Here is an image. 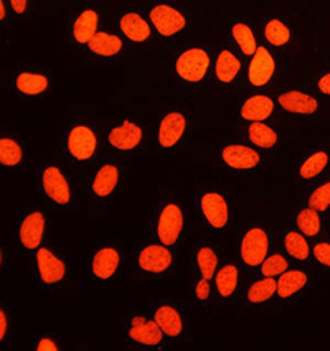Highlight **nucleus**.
Wrapping results in <instances>:
<instances>
[{"instance_id":"obj_1","label":"nucleus","mask_w":330,"mask_h":351,"mask_svg":"<svg viewBox=\"0 0 330 351\" xmlns=\"http://www.w3.org/2000/svg\"><path fill=\"white\" fill-rule=\"evenodd\" d=\"M38 186L42 195L56 210L75 206V189L68 173L56 163H45L38 170Z\"/></svg>"},{"instance_id":"obj_2","label":"nucleus","mask_w":330,"mask_h":351,"mask_svg":"<svg viewBox=\"0 0 330 351\" xmlns=\"http://www.w3.org/2000/svg\"><path fill=\"white\" fill-rule=\"evenodd\" d=\"M124 167L121 162L108 158L99 162L89 173L86 190L93 202L104 203L113 199L124 183Z\"/></svg>"},{"instance_id":"obj_3","label":"nucleus","mask_w":330,"mask_h":351,"mask_svg":"<svg viewBox=\"0 0 330 351\" xmlns=\"http://www.w3.org/2000/svg\"><path fill=\"white\" fill-rule=\"evenodd\" d=\"M63 149L64 155L75 165H88L95 162L99 154V137H97L96 129L84 122L73 124L64 132Z\"/></svg>"},{"instance_id":"obj_4","label":"nucleus","mask_w":330,"mask_h":351,"mask_svg":"<svg viewBox=\"0 0 330 351\" xmlns=\"http://www.w3.org/2000/svg\"><path fill=\"white\" fill-rule=\"evenodd\" d=\"M150 25L161 40H172L182 35L190 25V17L177 3L162 0L149 9Z\"/></svg>"},{"instance_id":"obj_5","label":"nucleus","mask_w":330,"mask_h":351,"mask_svg":"<svg viewBox=\"0 0 330 351\" xmlns=\"http://www.w3.org/2000/svg\"><path fill=\"white\" fill-rule=\"evenodd\" d=\"M185 211L178 202H165L158 208L154 221V236L158 243L169 247H178L185 236Z\"/></svg>"},{"instance_id":"obj_6","label":"nucleus","mask_w":330,"mask_h":351,"mask_svg":"<svg viewBox=\"0 0 330 351\" xmlns=\"http://www.w3.org/2000/svg\"><path fill=\"white\" fill-rule=\"evenodd\" d=\"M211 68L210 50L200 45L189 47L178 53L175 58V75L182 83L189 86H198L205 83Z\"/></svg>"},{"instance_id":"obj_7","label":"nucleus","mask_w":330,"mask_h":351,"mask_svg":"<svg viewBox=\"0 0 330 351\" xmlns=\"http://www.w3.org/2000/svg\"><path fill=\"white\" fill-rule=\"evenodd\" d=\"M134 267L144 276H169L175 267L174 249L158 243V241L144 244L137 249L136 257H134Z\"/></svg>"},{"instance_id":"obj_8","label":"nucleus","mask_w":330,"mask_h":351,"mask_svg":"<svg viewBox=\"0 0 330 351\" xmlns=\"http://www.w3.org/2000/svg\"><path fill=\"white\" fill-rule=\"evenodd\" d=\"M48 218L42 210H27L19 216L15 226V241L19 251L25 254H35L43 246L47 234Z\"/></svg>"},{"instance_id":"obj_9","label":"nucleus","mask_w":330,"mask_h":351,"mask_svg":"<svg viewBox=\"0 0 330 351\" xmlns=\"http://www.w3.org/2000/svg\"><path fill=\"white\" fill-rule=\"evenodd\" d=\"M239 259L248 269H258L271 252V234L264 226L246 228L238 239Z\"/></svg>"},{"instance_id":"obj_10","label":"nucleus","mask_w":330,"mask_h":351,"mask_svg":"<svg viewBox=\"0 0 330 351\" xmlns=\"http://www.w3.org/2000/svg\"><path fill=\"white\" fill-rule=\"evenodd\" d=\"M35 271L42 285L48 289L60 287L68 279V263L60 251L43 244L35 252Z\"/></svg>"},{"instance_id":"obj_11","label":"nucleus","mask_w":330,"mask_h":351,"mask_svg":"<svg viewBox=\"0 0 330 351\" xmlns=\"http://www.w3.org/2000/svg\"><path fill=\"white\" fill-rule=\"evenodd\" d=\"M197 210L202 221L211 230H225L230 224L231 206L230 199L220 190H205L198 195Z\"/></svg>"},{"instance_id":"obj_12","label":"nucleus","mask_w":330,"mask_h":351,"mask_svg":"<svg viewBox=\"0 0 330 351\" xmlns=\"http://www.w3.org/2000/svg\"><path fill=\"white\" fill-rule=\"evenodd\" d=\"M106 142L117 154H132L144 142V129L139 122L129 117L113 122L106 130Z\"/></svg>"},{"instance_id":"obj_13","label":"nucleus","mask_w":330,"mask_h":351,"mask_svg":"<svg viewBox=\"0 0 330 351\" xmlns=\"http://www.w3.org/2000/svg\"><path fill=\"white\" fill-rule=\"evenodd\" d=\"M189 130V116L178 108L167 109L157 124V144L162 150H174L182 145Z\"/></svg>"},{"instance_id":"obj_14","label":"nucleus","mask_w":330,"mask_h":351,"mask_svg":"<svg viewBox=\"0 0 330 351\" xmlns=\"http://www.w3.org/2000/svg\"><path fill=\"white\" fill-rule=\"evenodd\" d=\"M220 162L230 171L248 173L258 170L263 163V157L255 147L241 142H228L220 150Z\"/></svg>"},{"instance_id":"obj_15","label":"nucleus","mask_w":330,"mask_h":351,"mask_svg":"<svg viewBox=\"0 0 330 351\" xmlns=\"http://www.w3.org/2000/svg\"><path fill=\"white\" fill-rule=\"evenodd\" d=\"M89 276L99 282L113 280L122 267V252L116 244H101L89 257Z\"/></svg>"},{"instance_id":"obj_16","label":"nucleus","mask_w":330,"mask_h":351,"mask_svg":"<svg viewBox=\"0 0 330 351\" xmlns=\"http://www.w3.org/2000/svg\"><path fill=\"white\" fill-rule=\"evenodd\" d=\"M278 104L291 116L312 117L322 109V101L312 91L303 88H287L278 95Z\"/></svg>"},{"instance_id":"obj_17","label":"nucleus","mask_w":330,"mask_h":351,"mask_svg":"<svg viewBox=\"0 0 330 351\" xmlns=\"http://www.w3.org/2000/svg\"><path fill=\"white\" fill-rule=\"evenodd\" d=\"M278 75V60L266 45H259L248 64V84L252 88H268Z\"/></svg>"},{"instance_id":"obj_18","label":"nucleus","mask_w":330,"mask_h":351,"mask_svg":"<svg viewBox=\"0 0 330 351\" xmlns=\"http://www.w3.org/2000/svg\"><path fill=\"white\" fill-rule=\"evenodd\" d=\"M126 337L129 341L136 345L148 346V348H156L165 341V335L154 320V317L134 315L129 320L128 328H126Z\"/></svg>"},{"instance_id":"obj_19","label":"nucleus","mask_w":330,"mask_h":351,"mask_svg":"<svg viewBox=\"0 0 330 351\" xmlns=\"http://www.w3.org/2000/svg\"><path fill=\"white\" fill-rule=\"evenodd\" d=\"M117 30L130 43H148L152 38L154 28L139 10H124L117 17Z\"/></svg>"},{"instance_id":"obj_20","label":"nucleus","mask_w":330,"mask_h":351,"mask_svg":"<svg viewBox=\"0 0 330 351\" xmlns=\"http://www.w3.org/2000/svg\"><path fill=\"white\" fill-rule=\"evenodd\" d=\"M330 167V152L327 149H314L300 158L296 167V177L300 182L309 183L319 180L327 173Z\"/></svg>"},{"instance_id":"obj_21","label":"nucleus","mask_w":330,"mask_h":351,"mask_svg":"<svg viewBox=\"0 0 330 351\" xmlns=\"http://www.w3.org/2000/svg\"><path fill=\"white\" fill-rule=\"evenodd\" d=\"M154 320L161 326L165 338L174 341H180L185 335V320H183L182 312L170 302H164L154 312Z\"/></svg>"},{"instance_id":"obj_22","label":"nucleus","mask_w":330,"mask_h":351,"mask_svg":"<svg viewBox=\"0 0 330 351\" xmlns=\"http://www.w3.org/2000/svg\"><path fill=\"white\" fill-rule=\"evenodd\" d=\"M14 88L20 96L38 97L47 95L51 89V77L43 71L23 69L15 75Z\"/></svg>"},{"instance_id":"obj_23","label":"nucleus","mask_w":330,"mask_h":351,"mask_svg":"<svg viewBox=\"0 0 330 351\" xmlns=\"http://www.w3.org/2000/svg\"><path fill=\"white\" fill-rule=\"evenodd\" d=\"M89 55L99 60H116L124 53V36L113 32L99 30L86 45Z\"/></svg>"},{"instance_id":"obj_24","label":"nucleus","mask_w":330,"mask_h":351,"mask_svg":"<svg viewBox=\"0 0 330 351\" xmlns=\"http://www.w3.org/2000/svg\"><path fill=\"white\" fill-rule=\"evenodd\" d=\"M101 15L99 12L93 7H84L75 15L71 23V38L76 45H86L91 42V38L99 32Z\"/></svg>"},{"instance_id":"obj_25","label":"nucleus","mask_w":330,"mask_h":351,"mask_svg":"<svg viewBox=\"0 0 330 351\" xmlns=\"http://www.w3.org/2000/svg\"><path fill=\"white\" fill-rule=\"evenodd\" d=\"M276 112V103L268 95H252L239 103L238 114L246 122H266Z\"/></svg>"},{"instance_id":"obj_26","label":"nucleus","mask_w":330,"mask_h":351,"mask_svg":"<svg viewBox=\"0 0 330 351\" xmlns=\"http://www.w3.org/2000/svg\"><path fill=\"white\" fill-rule=\"evenodd\" d=\"M215 80L220 86H231L238 80L239 73H241V60L238 55L228 47H222L217 51V58H215Z\"/></svg>"},{"instance_id":"obj_27","label":"nucleus","mask_w":330,"mask_h":351,"mask_svg":"<svg viewBox=\"0 0 330 351\" xmlns=\"http://www.w3.org/2000/svg\"><path fill=\"white\" fill-rule=\"evenodd\" d=\"M25 162V150H23L20 138L12 132L0 134V165L7 170H17Z\"/></svg>"},{"instance_id":"obj_28","label":"nucleus","mask_w":330,"mask_h":351,"mask_svg":"<svg viewBox=\"0 0 330 351\" xmlns=\"http://www.w3.org/2000/svg\"><path fill=\"white\" fill-rule=\"evenodd\" d=\"M311 282V274L304 269H287L278 277V297L283 300L292 299Z\"/></svg>"},{"instance_id":"obj_29","label":"nucleus","mask_w":330,"mask_h":351,"mask_svg":"<svg viewBox=\"0 0 330 351\" xmlns=\"http://www.w3.org/2000/svg\"><path fill=\"white\" fill-rule=\"evenodd\" d=\"M213 284L220 299H231L239 287V267L236 266V263H225L220 266L213 277Z\"/></svg>"},{"instance_id":"obj_30","label":"nucleus","mask_w":330,"mask_h":351,"mask_svg":"<svg viewBox=\"0 0 330 351\" xmlns=\"http://www.w3.org/2000/svg\"><path fill=\"white\" fill-rule=\"evenodd\" d=\"M324 213H320L316 208L305 205L296 211L294 226L307 238H320L322 232L325 230Z\"/></svg>"},{"instance_id":"obj_31","label":"nucleus","mask_w":330,"mask_h":351,"mask_svg":"<svg viewBox=\"0 0 330 351\" xmlns=\"http://www.w3.org/2000/svg\"><path fill=\"white\" fill-rule=\"evenodd\" d=\"M193 266L197 276L213 280L220 267L218 249L213 244H200L193 251Z\"/></svg>"},{"instance_id":"obj_32","label":"nucleus","mask_w":330,"mask_h":351,"mask_svg":"<svg viewBox=\"0 0 330 351\" xmlns=\"http://www.w3.org/2000/svg\"><path fill=\"white\" fill-rule=\"evenodd\" d=\"M278 297V279L276 277H261L250 285L246 292V304L251 307L266 305Z\"/></svg>"},{"instance_id":"obj_33","label":"nucleus","mask_w":330,"mask_h":351,"mask_svg":"<svg viewBox=\"0 0 330 351\" xmlns=\"http://www.w3.org/2000/svg\"><path fill=\"white\" fill-rule=\"evenodd\" d=\"M283 246L287 256L299 263H309L312 257V246L309 238L299 230H287L283 236Z\"/></svg>"},{"instance_id":"obj_34","label":"nucleus","mask_w":330,"mask_h":351,"mask_svg":"<svg viewBox=\"0 0 330 351\" xmlns=\"http://www.w3.org/2000/svg\"><path fill=\"white\" fill-rule=\"evenodd\" d=\"M246 138L258 149H274L279 144V132L268 122H250L246 125Z\"/></svg>"},{"instance_id":"obj_35","label":"nucleus","mask_w":330,"mask_h":351,"mask_svg":"<svg viewBox=\"0 0 330 351\" xmlns=\"http://www.w3.org/2000/svg\"><path fill=\"white\" fill-rule=\"evenodd\" d=\"M230 34L236 47L239 48V51L243 53L244 56L251 58L255 55V51L258 50V42H256V35L250 27V23H246L244 20L235 19L230 25Z\"/></svg>"},{"instance_id":"obj_36","label":"nucleus","mask_w":330,"mask_h":351,"mask_svg":"<svg viewBox=\"0 0 330 351\" xmlns=\"http://www.w3.org/2000/svg\"><path fill=\"white\" fill-rule=\"evenodd\" d=\"M264 40L274 48H284L291 43L292 40V30L287 25V22L281 20L278 17H272L264 23L263 28Z\"/></svg>"},{"instance_id":"obj_37","label":"nucleus","mask_w":330,"mask_h":351,"mask_svg":"<svg viewBox=\"0 0 330 351\" xmlns=\"http://www.w3.org/2000/svg\"><path fill=\"white\" fill-rule=\"evenodd\" d=\"M307 205L319 210L320 213L330 211V177H324L312 186L307 195Z\"/></svg>"},{"instance_id":"obj_38","label":"nucleus","mask_w":330,"mask_h":351,"mask_svg":"<svg viewBox=\"0 0 330 351\" xmlns=\"http://www.w3.org/2000/svg\"><path fill=\"white\" fill-rule=\"evenodd\" d=\"M289 269V261L281 252L270 254L259 266V274L263 277H279Z\"/></svg>"},{"instance_id":"obj_39","label":"nucleus","mask_w":330,"mask_h":351,"mask_svg":"<svg viewBox=\"0 0 330 351\" xmlns=\"http://www.w3.org/2000/svg\"><path fill=\"white\" fill-rule=\"evenodd\" d=\"M312 259L325 271H330V239H317L312 244Z\"/></svg>"},{"instance_id":"obj_40","label":"nucleus","mask_w":330,"mask_h":351,"mask_svg":"<svg viewBox=\"0 0 330 351\" xmlns=\"http://www.w3.org/2000/svg\"><path fill=\"white\" fill-rule=\"evenodd\" d=\"M211 282L213 280L205 279V277L197 276L193 282V299L195 304L198 305H205L209 304V300L211 299Z\"/></svg>"},{"instance_id":"obj_41","label":"nucleus","mask_w":330,"mask_h":351,"mask_svg":"<svg viewBox=\"0 0 330 351\" xmlns=\"http://www.w3.org/2000/svg\"><path fill=\"white\" fill-rule=\"evenodd\" d=\"M316 89L320 96L329 97L330 99V69L320 71L316 76Z\"/></svg>"},{"instance_id":"obj_42","label":"nucleus","mask_w":330,"mask_h":351,"mask_svg":"<svg viewBox=\"0 0 330 351\" xmlns=\"http://www.w3.org/2000/svg\"><path fill=\"white\" fill-rule=\"evenodd\" d=\"M35 350L40 351H58L60 345L55 338L51 337H40L38 340L35 341Z\"/></svg>"},{"instance_id":"obj_43","label":"nucleus","mask_w":330,"mask_h":351,"mask_svg":"<svg viewBox=\"0 0 330 351\" xmlns=\"http://www.w3.org/2000/svg\"><path fill=\"white\" fill-rule=\"evenodd\" d=\"M12 12H14L17 17H23L28 12V5H30V0H9Z\"/></svg>"},{"instance_id":"obj_44","label":"nucleus","mask_w":330,"mask_h":351,"mask_svg":"<svg viewBox=\"0 0 330 351\" xmlns=\"http://www.w3.org/2000/svg\"><path fill=\"white\" fill-rule=\"evenodd\" d=\"M7 335H9V315H7L5 307L0 308V338L2 341H7Z\"/></svg>"},{"instance_id":"obj_45","label":"nucleus","mask_w":330,"mask_h":351,"mask_svg":"<svg viewBox=\"0 0 330 351\" xmlns=\"http://www.w3.org/2000/svg\"><path fill=\"white\" fill-rule=\"evenodd\" d=\"M0 20L5 22L7 20V9H5V0H0Z\"/></svg>"},{"instance_id":"obj_46","label":"nucleus","mask_w":330,"mask_h":351,"mask_svg":"<svg viewBox=\"0 0 330 351\" xmlns=\"http://www.w3.org/2000/svg\"><path fill=\"white\" fill-rule=\"evenodd\" d=\"M5 267V249L2 247V269Z\"/></svg>"}]
</instances>
